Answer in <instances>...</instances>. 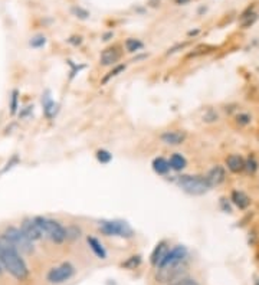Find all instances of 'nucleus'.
Wrapping results in <instances>:
<instances>
[{"label": "nucleus", "mask_w": 259, "mask_h": 285, "mask_svg": "<svg viewBox=\"0 0 259 285\" xmlns=\"http://www.w3.org/2000/svg\"><path fill=\"white\" fill-rule=\"evenodd\" d=\"M251 121H252V117L246 113H241V114L236 115V122L239 125H248V124H251Z\"/></svg>", "instance_id": "27"}, {"label": "nucleus", "mask_w": 259, "mask_h": 285, "mask_svg": "<svg viewBox=\"0 0 259 285\" xmlns=\"http://www.w3.org/2000/svg\"><path fill=\"white\" fill-rule=\"evenodd\" d=\"M168 285H199L195 280H192V278H180V280H177V281H174V283H171V284Z\"/></svg>", "instance_id": "31"}, {"label": "nucleus", "mask_w": 259, "mask_h": 285, "mask_svg": "<svg viewBox=\"0 0 259 285\" xmlns=\"http://www.w3.org/2000/svg\"><path fill=\"white\" fill-rule=\"evenodd\" d=\"M167 252H168L167 242H166V240L158 242V243L155 245L154 249H153V252H152V256H150V262H152V265L157 268V267L163 262V259H164V256L167 255Z\"/></svg>", "instance_id": "13"}, {"label": "nucleus", "mask_w": 259, "mask_h": 285, "mask_svg": "<svg viewBox=\"0 0 259 285\" xmlns=\"http://www.w3.org/2000/svg\"><path fill=\"white\" fill-rule=\"evenodd\" d=\"M226 166L232 173H242L245 170V160L239 154H230L226 157Z\"/></svg>", "instance_id": "15"}, {"label": "nucleus", "mask_w": 259, "mask_h": 285, "mask_svg": "<svg viewBox=\"0 0 259 285\" xmlns=\"http://www.w3.org/2000/svg\"><path fill=\"white\" fill-rule=\"evenodd\" d=\"M160 140L166 146H182L187 140V133L183 130H168L160 134Z\"/></svg>", "instance_id": "9"}, {"label": "nucleus", "mask_w": 259, "mask_h": 285, "mask_svg": "<svg viewBox=\"0 0 259 285\" xmlns=\"http://www.w3.org/2000/svg\"><path fill=\"white\" fill-rule=\"evenodd\" d=\"M258 162L254 156H249V159L245 162V170H248L249 173H255L258 170Z\"/></svg>", "instance_id": "26"}, {"label": "nucleus", "mask_w": 259, "mask_h": 285, "mask_svg": "<svg viewBox=\"0 0 259 285\" xmlns=\"http://www.w3.org/2000/svg\"><path fill=\"white\" fill-rule=\"evenodd\" d=\"M230 200H232V203H233L236 208H239L241 210L248 209L249 205H251V197H249L245 192H242V190H233L232 195H230Z\"/></svg>", "instance_id": "14"}, {"label": "nucleus", "mask_w": 259, "mask_h": 285, "mask_svg": "<svg viewBox=\"0 0 259 285\" xmlns=\"http://www.w3.org/2000/svg\"><path fill=\"white\" fill-rule=\"evenodd\" d=\"M187 255H189V251H187V248L184 245H176L174 248L168 249V252L164 256L163 262L157 268H160V267H170V265H177V264L186 262Z\"/></svg>", "instance_id": "8"}, {"label": "nucleus", "mask_w": 259, "mask_h": 285, "mask_svg": "<svg viewBox=\"0 0 259 285\" xmlns=\"http://www.w3.org/2000/svg\"><path fill=\"white\" fill-rule=\"evenodd\" d=\"M72 13H74L76 17H79V19H88V17H90V13H88V10H85V9L79 7V6H75V7H72Z\"/></svg>", "instance_id": "28"}, {"label": "nucleus", "mask_w": 259, "mask_h": 285, "mask_svg": "<svg viewBox=\"0 0 259 285\" xmlns=\"http://www.w3.org/2000/svg\"><path fill=\"white\" fill-rule=\"evenodd\" d=\"M44 113L48 118H52L53 115L56 114V105L48 95L44 98Z\"/></svg>", "instance_id": "22"}, {"label": "nucleus", "mask_w": 259, "mask_h": 285, "mask_svg": "<svg viewBox=\"0 0 259 285\" xmlns=\"http://www.w3.org/2000/svg\"><path fill=\"white\" fill-rule=\"evenodd\" d=\"M192 0H174V3L176 4H187V3H190Z\"/></svg>", "instance_id": "33"}, {"label": "nucleus", "mask_w": 259, "mask_h": 285, "mask_svg": "<svg viewBox=\"0 0 259 285\" xmlns=\"http://www.w3.org/2000/svg\"><path fill=\"white\" fill-rule=\"evenodd\" d=\"M1 236L6 240H9L16 249H19V252H25V254H32L33 252L32 240L22 232V229L9 226V228L3 232Z\"/></svg>", "instance_id": "4"}, {"label": "nucleus", "mask_w": 259, "mask_h": 285, "mask_svg": "<svg viewBox=\"0 0 259 285\" xmlns=\"http://www.w3.org/2000/svg\"><path fill=\"white\" fill-rule=\"evenodd\" d=\"M74 272H75V268L69 262H63L59 267L52 268L46 275V280L51 284H62V283L68 281L74 275Z\"/></svg>", "instance_id": "7"}, {"label": "nucleus", "mask_w": 259, "mask_h": 285, "mask_svg": "<svg viewBox=\"0 0 259 285\" xmlns=\"http://www.w3.org/2000/svg\"><path fill=\"white\" fill-rule=\"evenodd\" d=\"M17 95H19L17 91H13V92H12V103H10V113H12V114H15L16 110H17V98H19Z\"/></svg>", "instance_id": "30"}, {"label": "nucleus", "mask_w": 259, "mask_h": 285, "mask_svg": "<svg viewBox=\"0 0 259 285\" xmlns=\"http://www.w3.org/2000/svg\"><path fill=\"white\" fill-rule=\"evenodd\" d=\"M95 156H97V160H98L101 165H107V163H109V162H111V159H112V154H111L109 151L104 150V149L98 150Z\"/></svg>", "instance_id": "24"}, {"label": "nucleus", "mask_w": 259, "mask_h": 285, "mask_svg": "<svg viewBox=\"0 0 259 285\" xmlns=\"http://www.w3.org/2000/svg\"><path fill=\"white\" fill-rule=\"evenodd\" d=\"M140 264H141V256L140 255H133L125 262H122V267L128 268V270H136Z\"/></svg>", "instance_id": "23"}, {"label": "nucleus", "mask_w": 259, "mask_h": 285, "mask_svg": "<svg viewBox=\"0 0 259 285\" xmlns=\"http://www.w3.org/2000/svg\"><path fill=\"white\" fill-rule=\"evenodd\" d=\"M0 262H1V267L16 280L23 281L28 278L29 270H28L26 262L20 256L19 249H16L3 236H0Z\"/></svg>", "instance_id": "1"}, {"label": "nucleus", "mask_w": 259, "mask_h": 285, "mask_svg": "<svg viewBox=\"0 0 259 285\" xmlns=\"http://www.w3.org/2000/svg\"><path fill=\"white\" fill-rule=\"evenodd\" d=\"M100 232L105 236H117V238H133V228L122 221H103L98 225Z\"/></svg>", "instance_id": "5"}, {"label": "nucleus", "mask_w": 259, "mask_h": 285, "mask_svg": "<svg viewBox=\"0 0 259 285\" xmlns=\"http://www.w3.org/2000/svg\"><path fill=\"white\" fill-rule=\"evenodd\" d=\"M30 46L32 48H42L45 44H46V38L44 36V35H36V36H33L32 39H30Z\"/></svg>", "instance_id": "25"}, {"label": "nucleus", "mask_w": 259, "mask_h": 285, "mask_svg": "<svg viewBox=\"0 0 259 285\" xmlns=\"http://www.w3.org/2000/svg\"><path fill=\"white\" fill-rule=\"evenodd\" d=\"M120 58H121V51L118 46H108L101 52L100 63L104 66H111L115 65L120 60Z\"/></svg>", "instance_id": "11"}, {"label": "nucleus", "mask_w": 259, "mask_h": 285, "mask_svg": "<svg viewBox=\"0 0 259 285\" xmlns=\"http://www.w3.org/2000/svg\"><path fill=\"white\" fill-rule=\"evenodd\" d=\"M35 219H36V222L39 224V226L44 230V235L48 236L52 242L62 243L65 239H68L66 229L63 228L58 221H53V219H49V218H42V216H38Z\"/></svg>", "instance_id": "3"}, {"label": "nucleus", "mask_w": 259, "mask_h": 285, "mask_svg": "<svg viewBox=\"0 0 259 285\" xmlns=\"http://www.w3.org/2000/svg\"><path fill=\"white\" fill-rule=\"evenodd\" d=\"M152 166H153V170L157 174H161V176L167 174L168 171L171 170L168 160H166L164 157H155L154 160H153V163H152Z\"/></svg>", "instance_id": "17"}, {"label": "nucleus", "mask_w": 259, "mask_h": 285, "mask_svg": "<svg viewBox=\"0 0 259 285\" xmlns=\"http://www.w3.org/2000/svg\"><path fill=\"white\" fill-rule=\"evenodd\" d=\"M206 179L212 187L222 184L225 181V179H226V170H225V167L223 166H214V167H212L210 170L207 171Z\"/></svg>", "instance_id": "12"}, {"label": "nucleus", "mask_w": 259, "mask_h": 285, "mask_svg": "<svg viewBox=\"0 0 259 285\" xmlns=\"http://www.w3.org/2000/svg\"><path fill=\"white\" fill-rule=\"evenodd\" d=\"M176 184L187 195L192 196H202L207 193L212 186L209 184L206 176H192V174H183L176 179Z\"/></svg>", "instance_id": "2"}, {"label": "nucleus", "mask_w": 259, "mask_h": 285, "mask_svg": "<svg viewBox=\"0 0 259 285\" xmlns=\"http://www.w3.org/2000/svg\"><path fill=\"white\" fill-rule=\"evenodd\" d=\"M22 232L32 240V242H35V240H41L45 235H44V230L42 228L39 226V224L36 222V219L33 218V219H25L23 222H22Z\"/></svg>", "instance_id": "10"}, {"label": "nucleus", "mask_w": 259, "mask_h": 285, "mask_svg": "<svg viewBox=\"0 0 259 285\" xmlns=\"http://www.w3.org/2000/svg\"><path fill=\"white\" fill-rule=\"evenodd\" d=\"M124 45H125L127 52H130V54L138 52V51H141L144 48V44L141 41H138V39H134V38H128Z\"/></svg>", "instance_id": "20"}, {"label": "nucleus", "mask_w": 259, "mask_h": 285, "mask_svg": "<svg viewBox=\"0 0 259 285\" xmlns=\"http://www.w3.org/2000/svg\"><path fill=\"white\" fill-rule=\"evenodd\" d=\"M203 121H207V122L217 121V114H216V113H213V111H209V114L203 117Z\"/></svg>", "instance_id": "32"}, {"label": "nucleus", "mask_w": 259, "mask_h": 285, "mask_svg": "<svg viewBox=\"0 0 259 285\" xmlns=\"http://www.w3.org/2000/svg\"><path fill=\"white\" fill-rule=\"evenodd\" d=\"M87 242H88V245H90V248H91V251H92L98 258H101V259H105V258H107V251H105V248L103 246V243H101L97 238L88 236V238H87Z\"/></svg>", "instance_id": "16"}, {"label": "nucleus", "mask_w": 259, "mask_h": 285, "mask_svg": "<svg viewBox=\"0 0 259 285\" xmlns=\"http://www.w3.org/2000/svg\"><path fill=\"white\" fill-rule=\"evenodd\" d=\"M124 71H125V65H124V63H121V65H115V66H114V68H112V69H111V71L105 75V76H104L103 79H101V84L105 85L108 81H111L112 78L118 76V75H120V74H122Z\"/></svg>", "instance_id": "21"}, {"label": "nucleus", "mask_w": 259, "mask_h": 285, "mask_svg": "<svg viewBox=\"0 0 259 285\" xmlns=\"http://www.w3.org/2000/svg\"><path fill=\"white\" fill-rule=\"evenodd\" d=\"M257 19H258V15H257L255 12H252L251 7H249L246 12H244L242 16H241V20H242V26H244V28L252 26V25L257 22Z\"/></svg>", "instance_id": "19"}, {"label": "nucleus", "mask_w": 259, "mask_h": 285, "mask_svg": "<svg viewBox=\"0 0 259 285\" xmlns=\"http://www.w3.org/2000/svg\"><path fill=\"white\" fill-rule=\"evenodd\" d=\"M66 232H68V239H76V238H79V235H81V229L76 228V226H69V228H66Z\"/></svg>", "instance_id": "29"}, {"label": "nucleus", "mask_w": 259, "mask_h": 285, "mask_svg": "<svg viewBox=\"0 0 259 285\" xmlns=\"http://www.w3.org/2000/svg\"><path fill=\"white\" fill-rule=\"evenodd\" d=\"M186 271V262L170 265V267H160L157 268V281L161 284H171L180 278H183V272Z\"/></svg>", "instance_id": "6"}, {"label": "nucleus", "mask_w": 259, "mask_h": 285, "mask_svg": "<svg viewBox=\"0 0 259 285\" xmlns=\"http://www.w3.org/2000/svg\"><path fill=\"white\" fill-rule=\"evenodd\" d=\"M168 163H170L171 170L174 171H182L186 166H187V160H186L184 156H182L180 153H174V154L170 157Z\"/></svg>", "instance_id": "18"}]
</instances>
